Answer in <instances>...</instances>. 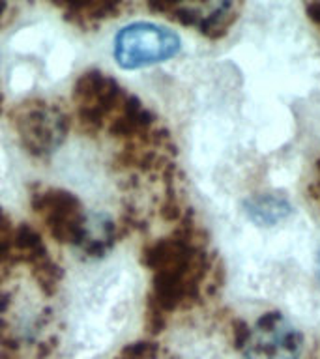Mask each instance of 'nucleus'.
I'll return each mask as SVG.
<instances>
[{
  "label": "nucleus",
  "mask_w": 320,
  "mask_h": 359,
  "mask_svg": "<svg viewBox=\"0 0 320 359\" xmlns=\"http://www.w3.org/2000/svg\"><path fill=\"white\" fill-rule=\"evenodd\" d=\"M182 49L174 30L154 22H133L122 28L114 39V58L124 69H140L171 60Z\"/></svg>",
  "instance_id": "obj_1"
},
{
  "label": "nucleus",
  "mask_w": 320,
  "mask_h": 359,
  "mask_svg": "<svg viewBox=\"0 0 320 359\" xmlns=\"http://www.w3.org/2000/svg\"><path fill=\"white\" fill-rule=\"evenodd\" d=\"M303 348V335L281 313H266L251 330L246 346V359H298Z\"/></svg>",
  "instance_id": "obj_2"
},
{
  "label": "nucleus",
  "mask_w": 320,
  "mask_h": 359,
  "mask_svg": "<svg viewBox=\"0 0 320 359\" xmlns=\"http://www.w3.org/2000/svg\"><path fill=\"white\" fill-rule=\"evenodd\" d=\"M246 215L258 226H274V224L285 221L291 217L292 204L285 196L275 195V193H264V195H255L247 198Z\"/></svg>",
  "instance_id": "obj_3"
},
{
  "label": "nucleus",
  "mask_w": 320,
  "mask_h": 359,
  "mask_svg": "<svg viewBox=\"0 0 320 359\" xmlns=\"http://www.w3.org/2000/svg\"><path fill=\"white\" fill-rule=\"evenodd\" d=\"M154 355H156V348L150 342H139L122 352V359H150Z\"/></svg>",
  "instance_id": "obj_4"
},
{
  "label": "nucleus",
  "mask_w": 320,
  "mask_h": 359,
  "mask_svg": "<svg viewBox=\"0 0 320 359\" xmlns=\"http://www.w3.org/2000/svg\"><path fill=\"white\" fill-rule=\"evenodd\" d=\"M316 277H319V283H320V251L316 255Z\"/></svg>",
  "instance_id": "obj_5"
}]
</instances>
